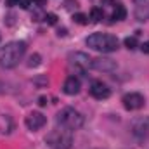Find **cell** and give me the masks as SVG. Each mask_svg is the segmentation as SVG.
<instances>
[{"instance_id": "14", "label": "cell", "mask_w": 149, "mask_h": 149, "mask_svg": "<svg viewBox=\"0 0 149 149\" xmlns=\"http://www.w3.org/2000/svg\"><path fill=\"white\" fill-rule=\"evenodd\" d=\"M40 63H42V56H40V54H31V56L28 57L26 66H28V68H37V66H40Z\"/></svg>"}, {"instance_id": "22", "label": "cell", "mask_w": 149, "mask_h": 149, "mask_svg": "<svg viewBox=\"0 0 149 149\" xmlns=\"http://www.w3.org/2000/svg\"><path fill=\"white\" fill-rule=\"evenodd\" d=\"M57 35H59V37H66V35H68V30H66V28H59V30H57Z\"/></svg>"}, {"instance_id": "9", "label": "cell", "mask_w": 149, "mask_h": 149, "mask_svg": "<svg viewBox=\"0 0 149 149\" xmlns=\"http://www.w3.org/2000/svg\"><path fill=\"white\" fill-rule=\"evenodd\" d=\"M68 61H70V64H71V66L78 68V70L90 68V63H92L90 56H87L85 52H71V54L68 56Z\"/></svg>"}, {"instance_id": "10", "label": "cell", "mask_w": 149, "mask_h": 149, "mask_svg": "<svg viewBox=\"0 0 149 149\" xmlns=\"http://www.w3.org/2000/svg\"><path fill=\"white\" fill-rule=\"evenodd\" d=\"M90 95H92L94 99L102 101V99H108V97L111 95V88H109L106 83H102V81H95V83L90 87Z\"/></svg>"}, {"instance_id": "16", "label": "cell", "mask_w": 149, "mask_h": 149, "mask_svg": "<svg viewBox=\"0 0 149 149\" xmlns=\"http://www.w3.org/2000/svg\"><path fill=\"white\" fill-rule=\"evenodd\" d=\"M73 21L76 24H87L88 23V16L83 14V12H76V14H73Z\"/></svg>"}, {"instance_id": "3", "label": "cell", "mask_w": 149, "mask_h": 149, "mask_svg": "<svg viewBox=\"0 0 149 149\" xmlns=\"http://www.w3.org/2000/svg\"><path fill=\"white\" fill-rule=\"evenodd\" d=\"M45 144L50 149H70L73 144V130L59 127L50 130L45 137Z\"/></svg>"}, {"instance_id": "8", "label": "cell", "mask_w": 149, "mask_h": 149, "mask_svg": "<svg viewBox=\"0 0 149 149\" xmlns=\"http://www.w3.org/2000/svg\"><path fill=\"white\" fill-rule=\"evenodd\" d=\"M45 123H47V118H45L42 113H38V111L30 113V114L24 118V125H26V127H28V130H31V132L40 130Z\"/></svg>"}, {"instance_id": "1", "label": "cell", "mask_w": 149, "mask_h": 149, "mask_svg": "<svg viewBox=\"0 0 149 149\" xmlns=\"http://www.w3.org/2000/svg\"><path fill=\"white\" fill-rule=\"evenodd\" d=\"M26 52V43L24 42H9L3 47H0V66L5 70H10L19 64Z\"/></svg>"}, {"instance_id": "2", "label": "cell", "mask_w": 149, "mask_h": 149, "mask_svg": "<svg viewBox=\"0 0 149 149\" xmlns=\"http://www.w3.org/2000/svg\"><path fill=\"white\" fill-rule=\"evenodd\" d=\"M85 43L97 52H114L120 47V40L114 35H108V33H92L90 37H87Z\"/></svg>"}, {"instance_id": "20", "label": "cell", "mask_w": 149, "mask_h": 149, "mask_svg": "<svg viewBox=\"0 0 149 149\" xmlns=\"http://www.w3.org/2000/svg\"><path fill=\"white\" fill-rule=\"evenodd\" d=\"M141 50H142L144 54H149V40H148V42H144V43L141 45Z\"/></svg>"}, {"instance_id": "17", "label": "cell", "mask_w": 149, "mask_h": 149, "mask_svg": "<svg viewBox=\"0 0 149 149\" xmlns=\"http://www.w3.org/2000/svg\"><path fill=\"white\" fill-rule=\"evenodd\" d=\"M123 43H125V47H127L128 50L137 49V38H135V37H127L125 40H123Z\"/></svg>"}, {"instance_id": "19", "label": "cell", "mask_w": 149, "mask_h": 149, "mask_svg": "<svg viewBox=\"0 0 149 149\" xmlns=\"http://www.w3.org/2000/svg\"><path fill=\"white\" fill-rule=\"evenodd\" d=\"M17 5H19L21 9H28V7L31 5V0H19V2H17Z\"/></svg>"}, {"instance_id": "13", "label": "cell", "mask_w": 149, "mask_h": 149, "mask_svg": "<svg viewBox=\"0 0 149 149\" xmlns=\"http://www.w3.org/2000/svg\"><path fill=\"white\" fill-rule=\"evenodd\" d=\"M135 16H137L139 21L148 19L149 17V5H139V7L135 9Z\"/></svg>"}, {"instance_id": "15", "label": "cell", "mask_w": 149, "mask_h": 149, "mask_svg": "<svg viewBox=\"0 0 149 149\" xmlns=\"http://www.w3.org/2000/svg\"><path fill=\"white\" fill-rule=\"evenodd\" d=\"M102 17H104V12H102V9H99V7H94V9L90 10V19H92L94 23H99Z\"/></svg>"}, {"instance_id": "6", "label": "cell", "mask_w": 149, "mask_h": 149, "mask_svg": "<svg viewBox=\"0 0 149 149\" xmlns=\"http://www.w3.org/2000/svg\"><path fill=\"white\" fill-rule=\"evenodd\" d=\"M121 102H123L125 109H128V111H137V109H141V108L146 104V99H144V95L139 94V92H130V94H125V95H123Z\"/></svg>"}, {"instance_id": "23", "label": "cell", "mask_w": 149, "mask_h": 149, "mask_svg": "<svg viewBox=\"0 0 149 149\" xmlns=\"http://www.w3.org/2000/svg\"><path fill=\"white\" fill-rule=\"evenodd\" d=\"M5 90H7V88H5V83H2V81H0V95H2V94H5Z\"/></svg>"}, {"instance_id": "11", "label": "cell", "mask_w": 149, "mask_h": 149, "mask_svg": "<svg viewBox=\"0 0 149 149\" xmlns=\"http://www.w3.org/2000/svg\"><path fill=\"white\" fill-rule=\"evenodd\" d=\"M80 88H81V83L76 76H68L64 85H63V92L68 94V95H76L80 92Z\"/></svg>"}, {"instance_id": "7", "label": "cell", "mask_w": 149, "mask_h": 149, "mask_svg": "<svg viewBox=\"0 0 149 149\" xmlns=\"http://www.w3.org/2000/svg\"><path fill=\"white\" fill-rule=\"evenodd\" d=\"M90 68L95 71H102V73H113V71H116L118 64L114 59H109V57H95V59H92Z\"/></svg>"}, {"instance_id": "12", "label": "cell", "mask_w": 149, "mask_h": 149, "mask_svg": "<svg viewBox=\"0 0 149 149\" xmlns=\"http://www.w3.org/2000/svg\"><path fill=\"white\" fill-rule=\"evenodd\" d=\"M125 17H127V9L121 3H116L114 5V10H113V19L114 21H123Z\"/></svg>"}, {"instance_id": "5", "label": "cell", "mask_w": 149, "mask_h": 149, "mask_svg": "<svg viewBox=\"0 0 149 149\" xmlns=\"http://www.w3.org/2000/svg\"><path fill=\"white\" fill-rule=\"evenodd\" d=\"M130 130L135 137H139L142 141H149V116H141V118L132 120Z\"/></svg>"}, {"instance_id": "18", "label": "cell", "mask_w": 149, "mask_h": 149, "mask_svg": "<svg viewBox=\"0 0 149 149\" xmlns=\"http://www.w3.org/2000/svg\"><path fill=\"white\" fill-rule=\"evenodd\" d=\"M45 21H47V24H57V16L56 14H52V12H49V14H45V17H43Z\"/></svg>"}, {"instance_id": "4", "label": "cell", "mask_w": 149, "mask_h": 149, "mask_svg": "<svg viewBox=\"0 0 149 149\" xmlns=\"http://www.w3.org/2000/svg\"><path fill=\"white\" fill-rule=\"evenodd\" d=\"M57 125L59 127H64L68 130H78L83 127L85 123V116L80 111H76L74 108H64L57 113V118H56Z\"/></svg>"}, {"instance_id": "21", "label": "cell", "mask_w": 149, "mask_h": 149, "mask_svg": "<svg viewBox=\"0 0 149 149\" xmlns=\"http://www.w3.org/2000/svg\"><path fill=\"white\" fill-rule=\"evenodd\" d=\"M47 97L45 95H42V97H38V106H47Z\"/></svg>"}]
</instances>
